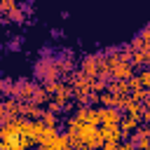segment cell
I'll return each instance as SVG.
<instances>
[{
	"mask_svg": "<svg viewBox=\"0 0 150 150\" xmlns=\"http://www.w3.org/2000/svg\"><path fill=\"white\" fill-rule=\"evenodd\" d=\"M120 122H122V115L117 108H112V105L101 108V124L103 127H120Z\"/></svg>",
	"mask_w": 150,
	"mask_h": 150,
	"instance_id": "1",
	"label": "cell"
},
{
	"mask_svg": "<svg viewBox=\"0 0 150 150\" xmlns=\"http://www.w3.org/2000/svg\"><path fill=\"white\" fill-rule=\"evenodd\" d=\"M138 122H141L138 117H134V115H129V112H127V115L122 117V122H120V127H122V134H124V136L134 134V131L138 129Z\"/></svg>",
	"mask_w": 150,
	"mask_h": 150,
	"instance_id": "2",
	"label": "cell"
},
{
	"mask_svg": "<svg viewBox=\"0 0 150 150\" xmlns=\"http://www.w3.org/2000/svg\"><path fill=\"white\" fill-rule=\"evenodd\" d=\"M134 49H145V52H150V28H145V30L134 40Z\"/></svg>",
	"mask_w": 150,
	"mask_h": 150,
	"instance_id": "3",
	"label": "cell"
},
{
	"mask_svg": "<svg viewBox=\"0 0 150 150\" xmlns=\"http://www.w3.org/2000/svg\"><path fill=\"white\" fill-rule=\"evenodd\" d=\"M138 82H141V87L150 89V68H143V70L138 73Z\"/></svg>",
	"mask_w": 150,
	"mask_h": 150,
	"instance_id": "4",
	"label": "cell"
},
{
	"mask_svg": "<svg viewBox=\"0 0 150 150\" xmlns=\"http://www.w3.org/2000/svg\"><path fill=\"white\" fill-rule=\"evenodd\" d=\"M45 127H56V115L54 112H42V120H40Z\"/></svg>",
	"mask_w": 150,
	"mask_h": 150,
	"instance_id": "5",
	"label": "cell"
},
{
	"mask_svg": "<svg viewBox=\"0 0 150 150\" xmlns=\"http://www.w3.org/2000/svg\"><path fill=\"white\" fill-rule=\"evenodd\" d=\"M103 150H120V143H103Z\"/></svg>",
	"mask_w": 150,
	"mask_h": 150,
	"instance_id": "6",
	"label": "cell"
}]
</instances>
